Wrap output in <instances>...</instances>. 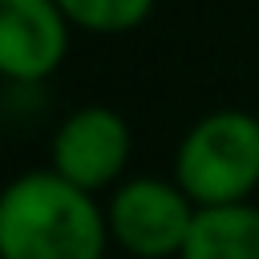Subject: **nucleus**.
Returning a JSON list of instances; mask_svg holds the SVG:
<instances>
[{"instance_id":"f257e3e1","label":"nucleus","mask_w":259,"mask_h":259,"mask_svg":"<svg viewBox=\"0 0 259 259\" xmlns=\"http://www.w3.org/2000/svg\"><path fill=\"white\" fill-rule=\"evenodd\" d=\"M109 239L97 198L57 170L20 174L0 198L4 259H105Z\"/></svg>"},{"instance_id":"f03ea898","label":"nucleus","mask_w":259,"mask_h":259,"mask_svg":"<svg viewBox=\"0 0 259 259\" xmlns=\"http://www.w3.org/2000/svg\"><path fill=\"white\" fill-rule=\"evenodd\" d=\"M174 182L198 210L251 202L259 186V117L247 109H214L198 117L178 142Z\"/></svg>"},{"instance_id":"7ed1b4c3","label":"nucleus","mask_w":259,"mask_h":259,"mask_svg":"<svg viewBox=\"0 0 259 259\" xmlns=\"http://www.w3.org/2000/svg\"><path fill=\"white\" fill-rule=\"evenodd\" d=\"M105 219L113 243L125 247L134 259H178L198 219V206L178 182L142 174L113 186Z\"/></svg>"},{"instance_id":"20e7f679","label":"nucleus","mask_w":259,"mask_h":259,"mask_svg":"<svg viewBox=\"0 0 259 259\" xmlns=\"http://www.w3.org/2000/svg\"><path fill=\"white\" fill-rule=\"evenodd\" d=\"M130 150H134V134L117 109L81 105L57 125L53 146H49V162H53L49 170H57L73 186L97 194L125 174Z\"/></svg>"},{"instance_id":"39448f33","label":"nucleus","mask_w":259,"mask_h":259,"mask_svg":"<svg viewBox=\"0 0 259 259\" xmlns=\"http://www.w3.org/2000/svg\"><path fill=\"white\" fill-rule=\"evenodd\" d=\"M69 28L57 0H0V73L40 85L69 57Z\"/></svg>"},{"instance_id":"423d86ee","label":"nucleus","mask_w":259,"mask_h":259,"mask_svg":"<svg viewBox=\"0 0 259 259\" xmlns=\"http://www.w3.org/2000/svg\"><path fill=\"white\" fill-rule=\"evenodd\" d=\"M178 259H259V206H202Z\"/></svg>"},{"instance_id":"0eeeda50","label":"nucleus","mask_w":259,"mask_h":259,"mask_svg":"<svg viewBox=\"0 0 259 259\" xmlns=\"http://www.w3.org/2000/svg\"><path fill=\"white\" fill-rule=\"evenodd\" d=\"M57 4L73 28L121 36V32H134L138 24H146L158 0H57Z\"/></svg>"}]
</instances>
